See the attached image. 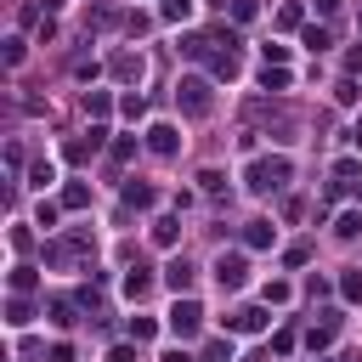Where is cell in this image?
I'll use <instances>...</instances> for the list:
<instances>
[{
	"label": "cell",
	"mask_w": 362,
	"mask_h": 362,
	"mask_svg": "<svg viewBox=\"0 0 362 362\" xmlns=\"http://www.w3.org/2000/svg\"><path fill=\"white\" fill-rule=\"evenodd\" d=\"M209 74H215V79H232V74H238V51H226V45L209 51Z\"/></svg>",
	"instance_id": "5bb4252c"
},
{
	"label": "cell",
	"mask_w": 362,
	"mask_h": 362,
	"mask_svg": "<svg viewBox=\"0 0 362 362\" xmlns=\"http://www.w3.org/2000/svg\"><path fill=\"white\" fill-rule=\"evenodd\" d=\"M198 187L215 198V192H226V175H221V170H204V175H198Z\"/></svg>",
	"instance_id": "484cf974"
},
{
	"label": "cell",
	"mask_w": 362,
	"mask_h": 362,
	"mask_svg": "<svg viewBox=\"0 0 362 362\" xmlns=\"http://www.w3.org/2000/svg\"><path fill=\"white\" fill-rule=\"evenodd\" d=\"M124 294H130V300H147V294H153V272H147L141 260H136V272L124 277Z\"/></svg>",
	"instance_id": "4fadbf2b"
},
{
	"label": "cell",
	"mask_w": 362,
	"mask_h": 362,
	"mask_svg": "<svg viewBox=\"0 0 362 362\" xmlns=\"http://www.w3.org/2000/svg\"><path fill=\"white\" fill-rule=\"evenodd\" d=\"M119 113H124V119H141V113H147V102L130 90V96H119Z\"/></svg>",
	"instance_id": "d4e9b609"
},
{
	"label": "cell",
	"mask_w": 362,
	"mask_h": 362,
	"mask_svg": "<svg viewBox=\"0 0 362 362\" xmlns=\"http://www.w3.org/2000/svg\"><path fill=\"white\" fill-rule=\"evenodd\" d=\"M192 277H198V272H192V260H181V255L164 266V283H170L175 294H192Z\"/></svg>",
	"instance_id": "9c48e42d"
},
{
	"label": "cell",
	"mask_w": 362,
	"mask_h": 362,
	"mask_svg": "<svg viewBox=\"0 0 362 362\" xmlns=\"http://www.w3.org/2000/svg\"><path fill=\"white\" fill-rule=\"evenodd\" d=\"M277 23H283V28H300V6H294V0H288V6H283V11H277Z\"/></svg>",
	"instance_id": "836d02e7"
},
{
	"label": "cell",
	"mask_w": 362,
	"mask_h": 362,
	"mask_svg": "<svg viewBox=\"0 0 362 362\" xmlns=\"http://www.w3.org/2000/svg\"><path fill=\"white\" fill-rule=\"evenodd\" d=\"M141 74H147L141 51H113V79H124V85H141Z\"/></svg>",
	"instance_id": "5b68a950"
},
{
	"label": "cell",
	"mask_w": 362,
	"mask_h": 362,
	"mask_svg": "<svg viewBox=\"0 0 362 362\" xmlns=\"http://www.w3.org/2000/svg\"><path fill=\"white\" fill-rule=\"evenodd\" d=\"M164 362H198V356H192V351H181V345H175V351H164Z\"/></svg>",
	"instance_id": "60d3db41"
},
{
	"label": "cell",
	"mask_w": 362,
	"mask_h": 362,
	"mask_svg": "<svg viewBox=\"0 0 362 362\" xmlns=\"http://www.w3.org/2000/svg\"><path fill=\"white\" fill-rule=\"evenodd\" d=\"M6 322H11V328H28V322H34V305H28L23 294H11V305H6Z\"/></svg>",
	"instance_id": "9a60e30c"
},
{
	"label": "cell",
	"mask_w": 362,
	"mask_h": 362,
	"mask_svg": "<svg viewBox=\"0 0 362 362\" xmlns=\"http://www.w3.org/2000/svg\"><path fill=\"white\" fill-rule=\"evenodd\" d=\"M288 294H294V288H288L283 277H272V283L260 288V300H266V305H288Z\"/></svg>",
	"instance_id": "44dd1931"
},
{
	"label": "cell",
	"mask_w": 362,
	"mask_h": 362,
	"mask_svg": "<svg viewBox=\"0 0 362 362\" xmlns=\"http://www.w3.org/2000/svg\"><path fill=\"white\" fill-rule=\"evenodd\" d=\"M175 238H181V221H175V215H164V221H153V243H164V249H170Z\"/></svg>",
	"instance_id": "2e32d148"
},
{
	"label": "cell",
	"mask_w": 362,
	"mask_h": 362,
	"mask_svg": "<svg viewBox=\"0 0 362 362\" xmlns=\"http://www.w3.org/2000/svg\"><path fill=\"white\" fill-rule=\"evenodd\" d=\"M147 147H153L158 158H170V153L181 147V130H175V124H153V130H147Z\"/></svg>",
	"instance_id": "ba28073f"
},
{
	"label": "cell",
	"mask_w": 362,
	"mask_h": 362,
	"mask_svg": "<svg viewBox=\"0 0 362 362\" xmlns=\"http://www.w3.org/2000/svg\"><path fill=\"white\" fill-rule=\"evenodd\" d=\"M28 175H34V187H51V181H57V170H51V164H45V158H40V164H34V170H28Z\"/></svg>",
	"instance_id": "1f68e13d"
},
{
	"label": "cell",
	"mask_w": 362,
	"mask_h": 362,
	"mask_svg": "<svg viewBox=\"0 0 362 362\" xmlns=\"http://www.w3.org/2000/svg\"><path fill=\"white\" fill-rule=\"evenodd\" d=\"M130 153H136V136H119V141H113V164H124Z\"/></svg>",
	"instance_id": "4dcf8cb0"
},
{
	"label": "cell",
	"mask_w": 362,
	"mask_h": 362,
	"mask_svg": "<svg viewBox=\"0 0 362 362\" xmlns=\"http://www.w3.org/2000/svg\"><path fill=\"white\" fill-rule=\"evenodd\" d=\"M40 277H34V266H11V294H28Z\"/></svg>",
	"instance_id": "603a6c76"
},
{
	"label": "cell",
	"mask_w": 362,
	"mask_h": 362,
	"mask_svg": "<svg viewBox=\"0 0 362 362\" xmlns=\"http://www.w3.org/2000/svg\"><path fill=\"white\" fill-rule=\"evenodd\" d=\"M272 351H277V356H288V351H294V328H283V334L272 339Z\"/></svg>",
	"instance_id": "d590c367"
},
{
	"label": "cell",
	"mask_w": 362,
	"mask_h": 362,
	"mask_svg": "<svg viewBox=\"0 0 362 362\" xmlns=\"http://www.w3.org/2000/svg\"><path fill=\"white\" fill-rule=\"evenodd\" d=\"M45 311H51V322H57V328H74V300L51 294V305H45Z\"/></svg>",
	"instance_id": "e0dca14e"
},
{
	"label": "cell",
	"mask_w": 362,
	"mask_h": 362,
	"mask_svg": "<svg viewBox=\"0 0 362 362\" xmlns=\"http://www.w3.org/2000/svg\"><path fill=\"white\" fill-rule=\"evenodd\" d=\"M226 328H232V334H266V311H260V305H243V311L226 317Z\"/></svg>",
	"instance_id": "8992f818"
},
{
	"label": "cell",
	"mask_w": 362,
	"mask_h": 362,
	"mask_svg": "<svg viewBox=\"0 0 362 362\" xmlns=\"http://www.w3.org/2000/svg\"><path fill=\"white\" fill-rule=\"evenodd\" d=\"M153 334H158V322H153V317H130V339H136V345H147Z\"/></svg>",
	"instance_id": "cb8c5ba5"
},
{
	"label": "cell",
	"mask_w": 362,
	"mask_h": 362,
	"mask_svg": "<svg viewBox=\"0 0 362 362\" xmlns=\"http://www.w3.org/2000/svg\"><path fill=\"white\" fill-rule=\"evenodd\" d=\"M153 204H158V192H153L147 181H130V187H124V209H153Z\"/></svg>",
	"instance_id": "8fae6325"
},
{
	"label": "cell",
	"mask_w": 362,
	"mask_h": 362,
	"mask_svg": "<svg viewBox=\"0 0 362 362\" xmlns=\"http://www.w3.org/2000/svg\"><path fill=\"white\" fill-rule=\"evenodd\" d=\"M339 294H345V300H362V272H345V277H339Z\"/></svg>",
	"instance_id": "f1b7e54d"
},
{
	"label": "cell",
	"mask_w": 362,
	"mask_h": 362,
	"mask_svg": "<svg viewBox=\"0 0 362 362\" xmlns=\"http://www.w3.org/2000/svg\"><path fill=\"white\" fill-rule=\"evenodd\" d=\"M204 356H209V362H232V339H209Z\"/></svg>",
	"instance_id": "83f0119b"
},
{
	"label": "cell",
	"mask_w": 362,
	"mask_h": 362,
	"mask_svg": "<svg viewBox=\"0 0 362 362\" xmlns=\"http://www.w3.org/2000/svg\"><path fill=\"white\" fill-rule=\"evenodd\" d=\"M300 40H305V45H311V51H322V45H328V40H334V34H328V28H317V23H311V28H305V34H300Z\"/></svg>",
	"instance_id": "f546056e"
},
{
	"label": "cell",
	"mask_w": 362,
	"mask_h": 362,
	"mask_svg": "<svg viewBox=\"0 0 362 362\" xmlns=\"http://www.w3.org/2000/svg\"><path fill=\"white\" fill-rule=\"evenodd\" d=\"M345 74H362V45H351V51H345Z\"/></svg>",
	"instance_id": "ab89813d"
},
{
	"label": "cell",
	"mask_w": 362,
	"mask_h": 362,
	"mask_svg": "<svg viewBox=\"0 0 362 362\" xmlns=\"http://www.w3.org/2000/svg\"><path fill=\"white\" fill-rule=\"evenodd\" d=\"M317 11H322V17H334V11H339V0H317Z\"/></svg>",
	"instance_id": "b9f144b4"
},
{
	"label": "cell",
	"mask_w": 362,
	"mask_h": 362,
	"mask_svg": "<svg viewBox=\"0 0 362 362\" xmlns=\"http://www.w3.org/2000/svg\"><path fill=\"white\" fill-rule=\"evenodd\" d=\"M62 204H68V209H85V204H90V187H85V181H68V187H62Z\"/></svg>",
	"instance_id": "ffe728a7"
},
{
	"label": "cell",
	"mask_w": 362,
	"mask_h": 362,
	"mask_svg": "<svg viewBox=\"0 0 362 362\" xmlns=\"http://www.w3.org/2000/svg\"><path fill=\"white\" fill-rule=\"evenodd\" d=\"M243 243H249V249H272V243H277V226H272V221H249Z\"/></svg>",
	"instance_id": "7c38bea8"
},
{
	"label": "cell",
	"mask_w": 362,
	"mask_h": 362,
	"mask_svg": "<svg viewBox=\"0 0 362 362\" xmlns=\"http://www.w3.org/2000/svg\"><path fill=\"white\" fill-rule=\"evenodd\" d=\"M175 102H181V113H187V119H204V113L215 107V96H209V79L187 74V79L175 85Z\"/></svg>",
	"instance_id": "6da1fadb"
},
{
	"label": "cell",
	"mask_w": 362,
	"mask_h": 362,
	"mask_svg": "<svg viewBox=\"0 0 362 362\" xmlns=\"http://www.w3.org/2000/svg\"><path fill=\"white\" fill-rule=\"evenodd\" d=\"M107 107H113L107 90H85V113H90V119H107Z\"/></svg>",
	"instance_id": "d6986e66"
},
{
	"label": "cell",
	"mask_w": 362,
	"mask_h": 362,
	"mask_svg": "<svg viewBox=\"0 0 362 362\" xmlns=\"http://www.w3.org/2000/svg\"><path fill=\"white\" fill-rule=\"evenodd\" d=\"M351 147H362V119H356V124H351Z\"/></svg>",
	"instance_id": "7bdbcfd3"
},
{
	"label": "cell",
	"mask_w": 362,
	"mask_h": 362,
	"mask_svg": "<svg viewBox=\"0 0 362 362\" xmlns=\"http://www.w3.org/2000/svg\"><path fill=\"white\" fill-rule=\"evenodd\" d=\"M328 362H356V351H339V356H328Z\"/></svg>",
	"instance_id": "ee69618b"
},
{
	"label": "cell",
	"mask_w": 362,
	"mask_h": 362,
	"mask_svg": "<svg viewBox=\"0 0 362 362\" xmlns=\"http://www.w3.org/2000/svg\"><path fill=\"white\" fill-rule=\"evenodd\" d=\"M232 17H238V23H249V17H255V0H232Z\"/></svg>",
	"instance_id": "74e56055"
},
{
	"label": "cell",
	"mask_w": 362,
	"mask_h": 362,
	"mask_svg": "<svg viewBox=\"0 0 362 362\" xmlns=\"http://www.w3.org/2000/svg\"><path fill=\"white\" fill-rule=\"evenodd\" d=\"M334 232H339V238H356V232H362V215H356V209H345V215H339V226H334Z\"/></svg>",
	"instance_id": "4316f807"
},
{
	"label": "cell",
	"mask_w": 362,
	"mask_h": 362,
	"mask_svg": "<svg viewBox=\"0 0 362 362\" xmlns=\"http://www.w3.org/2000/svg\"><path fill=\"white\" fill-rule=\"evenodd\" d=\"M198 328H204V305H198L192 294H175V305H170V334H175V339H198Z\"/></svg>",
	"instance_id": "7a4b0ae2"
},
{
	"label": "cell",
	"mask_w": 362,
	"mask_h": 362,
	"mask_svg": "<svg viewBox=\"0 0 362 362\" xmlns=\"http://www.w3.org/2000/svg\"><path fill=\"white\" fill-rule=\"evenodd\" d=\"M260 85H266V90H283V85H288V68H283V62H266V68H260Z\"/></svg>",
	"instance_id": "ac0fdd59"
},
{
	"label": "cell",
	"mask_w": 362,
	"mask_h": 362,
	"mask_svg": "<svg viewBox=\"0 0 362 362\" xmlns=\"http://www.w3.org/2000/svg\"><path fill=\"white\" fill-rule=\"evenodd\" d=\"M215 283H221V288H243V283H249V260H243V255H221V260H215Z\"/></svg>",
	"instance_id": "277c9868"
},
{
	"label": "cell",
	"mask_w": 362,
	"mask_h": 362,
	"mask_svg": "<svg viewBox=\"0 0 362 362\" xmlns=\"http://www.w3.org/2000/svg\"><path fill=\"white\" fill-rule=\"evenodd\" d=\"M305 260H311V249H305V243H288V255H283V266H305Z\"/></svg>",
	"instance_id": "d6a6232c"
},
{
	"label": "cell",
	"mask_w": 362,
	"mask_h": 362,
	"mask_svg": "<svg viewBox=\"0 0 362 362\" xmlns=\"http://www.w3.org/2000/svg\"><path fill=\"white\" fill-rule=\"evenodd\" d=\"M334 334H339V311H322V322H311L305 345H311V351H328V345H334Z\"/></svg>",
	"instance_id": "52a82bcc"
},
{
	"label": "cell",
	"mask_w": 362,
	"mask_h": 362,
	"mask_svg": "<svg viewBox=\"0 0 362 362\" xmlns=\"http://www.w3.org/2000/svg\"><path fill=\"white\" fill-rule=\"evenodd\" d=\"M288 181V158L277 153V158H255L249 164V192H277Z\"/></svg>",
	"instance_id": "3957f363"
},
{
	"label": "cell",
	"mask_w": 362,
	"mask_h": 362,
	"mask_svg": "<svg viewBox=\"0 0 362 362\" xmlns=\"http://www.w3.org/2000/svg\"><path fill=\"white\" fill-rule=\"evenodd\" d=\"M34 221H40L45 232H51V226H57V204H40V209H34Z\"/></svg>",
	"instance_id": "e575fe53"
},
{
	"label": "cell",
	"mask_w": 362,
	"mask_h": 362,
	"mask_svg": "<svg viewBox=\"0 0 362 362\" xmlns=\"http://www.w3.org/2000/svg\"><path fill=\"white\" fill-rule=\"evenodd\" d=\"M107 362H136V345H113V351H107Z\"/></svg>",
	"instance_id": "f35d334b"
},
{
	"label": "cell",
	"mask_w": 362,
	"mask_h": 362,
	"mask_svg": "<svg viewBox=\"0 0 362 362\" xmlns=\"http://www.w3.org/2000/svg\"><path fill=\"white\" fill-rule=\"evenodd\" d=\"M45 362H74V345H68V339H62V345H51V351H45Z\"/></svg>",
	"instance_id": "8d00e7d4"
},
{
	"label": "cell",
	"mask_w": 362,
	"mask_h": 362,
	"mask_svg": "<svg viewBox=\"0 0 362 362\" xmlns=\"http://www.w3.org/2000/svg\"><path fill=\"white\" fill-rule=\"evenodd\" d=\"M102 136H107V130H102V124H90V136H79V141H68V158H74V164H85V158H96V147H102Z\"/></svg>",
	"instance_id": "30bf717a"
},
{
	"label": "cell",
	"mask_w": 362,
	"mask_h": 362,
	"mask_svg": "<svg viewBox=\"0 0 362 362\" xmlns=\"http://www.w3.org/2000/svg\"><path fill=\"white\" fill-rule=\"evenodd\" d=\"M158 17H164V23H187V17H192V0H164Z\"/></svg>",
	"instance_id": "7402d4cb"
}]
</instances>
